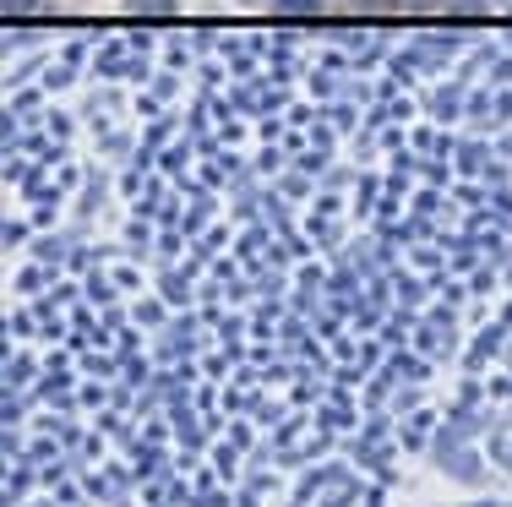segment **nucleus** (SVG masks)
I'll use <instances>...</instances> for the list:
<instances>
[{"label": "nucleus", "mask_w": 512, "mask_h": 507, "mask_svg": "<svg viewBox=\"0 0 512 507\" xmlns=\"http://www.w3.org/2000/svg\"><path fill=\"white\" fill-rule=\"evenodd\" d=\"M131 17H169L175 11V0H126Z\"/></svg>", "instance_id": "1"}, {"label": "nucleus", "mask_w": 512, "mask_h": 507, "mask_svg": "<svg viewBox=\"0 0 512 507\" xmlns=\"http://www.w3.org/2000/svg\"><path fill=\"white\" fill-rule=\"evenodd\" d=\"M393 11H431V6H442V0H387Z\"/></svg>", "instance_id": "4"}, {"label": "nucleus", "mask_w": 512, "mask_h": 507, "mask_svg": "<svg viewBox=\"0 0 512 507\" xmlns=\"http://www.w3.org/2000/svg\"><path fill=\"white\" fill-rule=\"evenodd\" d=\"M0 11H6V17H22V11H39V0H0Z\"/></svg>", "instance_id": "3"}, {"label": "nucleus", "mask_w": 512, "mask_h": 507, "mask_svg": "<svg viewBox=\"0 0 512 507\" xmlns=\"http://www.w3.org/2000/svg\"><path fill=\"white\" fill-rule=\"evenodd\" d=\"M474 6H502V0H474Z\"/></svg>", "instance_id": "5"}, {"label": "nucleus", "mask_w": 512, "mask_h": 507, "mask_svg": "<svg viewBox=\"0 0 512 507\" xmlns=\"http://www.w3.org/2000/svg\"><path fill=\"white\" fill-rule=\"evenodd\" d=\"M349 6H371V0H349Z\"/></svg>", "instance_id": "6"}, {"label": "nucleus", "mask_w": 512, "mask_h": 507, "mask_svg": "<svg viewBox=\"0 0 512 507\" xmlns=\"http://www.w3.org/2000/svg\"><path fill=\"white\" fill-rule=\"evenodd\" d=\"M316 6H322V0H278V11H289V17H295V11H300V17H311Z\"/></svg>", "instance_id": "2"}]
</instances>
